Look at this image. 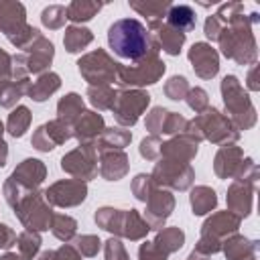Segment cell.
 <instances>
[{
	"mask_svg": "<svg viewBox=\"0 0 260 260\" xmlns=\"http://www.w3.org/2000/svg\"><path fill=\"white\" fill-rule=\"evenodd\" d=\"M108 45L118 57L136 61L148 51V30L136 18L114 20L108 28Z\"/></svg>",
	"mask_w": 260,
	"mask_h": 260,
	"instance_id": "1",
	"label": "cell"
},
{
	"mask_svg": "<svg viewBox=\"0 0 260 260\" xmlns=\"http://www.w3.org/2000/svg\"><path fill=\"white\" fill-rule=\"evenodd\" d=\"M169 20L173 26H179V28H191L195 24V16L187 6H175L169 14Z\"/></svg>",
	"mask_w": 260,
	"mask_h": 260,
	"instance_id": "2",
	"label": "cell"
}]
</instances>
